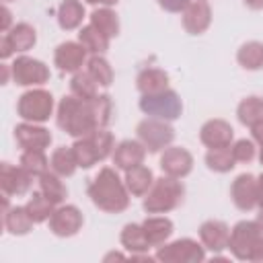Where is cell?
Masks as SVG:
<instances>
[{"instance_id":"cell-33","label":"cell","mask_w":263,"mask_h":263,"mask_svg":"<svg viewBox=\"0 0 263 263\" xmlns=\"http://www.w3.org/2000/svg\"><path fill=\"white\" fill-rule=\"evenodd\" d=\"M25 208H27V212H29V216H31V220L35 224H43V222H47L51 218V214L55 210V203L51 199H47L41 191H35L29 197V201L25 203Z\"/></svg>"},{"instance_id":"cell-22","label":"cell","mask_w":263,"mask_h":263,"mask_svg":"<svg viewBox=\"0 0 263 263\" xmlns=\"http://www.w3.org/2000/svg\"><path fill=\"white\" fill-rule=\"evenodd\" d=\"M2 224L8 230V234H12V236H25V234L31 232V228H33L35 222L31 220V216H29V212H27L25 205H14V208H8V212L2 214Z\"/></svg>"},{"instance_id":"cell-30","label":"cell","mask_w":263,"mask_h":263,"mask_svg":"<svg viewBox=\"0 0 263 263\" xmlns=\"http://www.w3.org/2000/svg\"><path fill=\"white\" fill-rule=\"evenodd\" d=\"M90 25H95L101 33H105L109 39L117 37L119 35V16L115 10H111V6H101V8H95L90 12Z\"/></svg>"},{"instance_id":"cell-24","label":"cell","mask_w":263,"mask_h":263,"mask_svg":"<svg viewBox=\"0 0 263 263\" xmlns=\"http://www.w3.org/2000/svg\"><path fill=\"white\" fill-rule=\"evenodd\" d=\"M136 88L142 95H154L168 88V74L160 68H144L136 76Z\"/></svg>"},{"instance_id":"cell-8","label":"cell","mask_w":263,"mask_h":263,"mask_svg":"<svg viewBox=\"0 0 263 263\" xmlns=\"http://www.w3.org/2000/svg\"><path fill=\"white\" fill-rule=\"evenodd\" d=\"M154 259L162 263H201L205 261V247L193 238H179L160 245Z\"/></svg>"},{"instance_id":"cell-43","label":"cell","mask_w":263,"mask_h":263,"mask_svg":"<svg viewBox=\"0 0 263 263\" xmlns=\"http://www.w3.org/2000/svg\"><path fill=\"white\" fill-rule=\"evenodd\" d=\"M12 53H14V49H12L10 41H8V37L2 35V37H0V58H2V60H8Z\"/></svg>"},{"instance_id":"cell-6","label":"cell","mask_w":263,"mask_h":263,"mask_svg":"<svg viewBox=\"0 0 263 263\" xmlns=\"http://www.w3.org/2000/svg\"><path fill=\"white\" fill-rule=\"evenodd\" d=\"M138 140L144 144V148L150 154L162 152L164 148H168L175 140V129L171 125V121L164 119H156V117H146L138 123L136 127Z\"/></svg>"},{"instance_id":"cell-29","label":"cell","mask_w":263,"mask_h":263,"mask_svg":"<svg viewBox=\"0 0 263 263\" xmlns=\"http://www.w3.org/2000/svg\"><path fill=\"white\" fill-rule=\"evenodd\" d=\"M236 117L245 127H255L263 121V99L261 97H247L236 107Z\"/></svg>"},{"instance_id":"cell-40","label":"cell","mask_w":263,"mask_h":263,"mask_svg":"<svg viewBox=\"0 0 263 263\" xmlns=\"http://www.w3.org/2000/svg\"><path fill=\"white\" fill-rule=\"evenodd\" d=\"M230 150H232L236 162H251V160L255 158V154H257V146H255V142H253V140H247V138L232 142Z\"/></svg>"},{"instance_id":"cell-44","label":"cell","mask_w":263,"mask_h":263,"mask_svg":"<svg viewBox=\"0 0 263 263\" xmlns=\"http://www.w3.org/2000/svg\"><path fill=\"white\" fill-rule=\"evenodd\" d=\"M249 261H251V263H263V238H261V240L255 245V249L251 251Z\"/></svg>"},{"instance_id":"cell-4","label":"cell","mask_w":263,"mask_h":263,"mask_svg":"<svg viewBox=\"0 0 263 263\" xmlns=\"http://www.w3.org/2000/svg\"><path fill=\"white\" fill-rule=\"evenodd\" d=\"M16 115L23 121L45 123L53 115V97L45 88H31L16 101Z\"/></svg>"},{"instance_id":"cell-23","label":"cell","mask_w":263,"mask_h":263,"mask_svg":"<svg viewBox=\"0 0 263 263\" xmlns=\"http://www.w3.org/2000/svg\"><path fill=\"white\" fill-rule=\"evenodd\" d=\"M119 240H121V247L129 253V255H140V253H148L150 242L146 238V232L142 228V224H125L121 228V234H119Z\"/></svg>"},{"instance_id":"cell-32","label":"cell","mask_w":263,"mask_h":263,"mask_svg":"<svg viewBox=\"0 0 263 263\" xmlns=\"http://www.w3.org/2000/svg\"><path fill=\"white\" fill-rule=\"evenodd\" d=\"M236 62L245 70H261L263 68V43L261 41H247L236 51Z\"/></svg>"},{"instance_id":"cell-26","label":"cell","mask_w":263,"mask_h":263,"mask_svg":"<svg viewBox=\"0 0 263 263\" xmlns=\"http://www.w3.org/2000/svg\"><path fill=\"white\" fill-rule=\"evenodd\" d=\"M14 49V53H25L29 49H33V45L37 43V31L35 27H31L29 23H16L12 25V29L8 33H4Z\"/></svg>"},{"instance_id":"cell-19","label":"cell","mask_w":263,"mask_h":263,"mask_svg":"<svg viewBox=\"0 0 263 263\" xmlns=\"http://www.w3.org/2000/svg\"><path fill=\"white\" fill-rule=\"evenodd\" d=\"M146 152L148 150L144 148V144L140 140H123L113 150V164H115V168L125 173L138 164H144Z\"/></svg>"},{"instance_id":"cell-16","label":"cell","mask_w":263,"mask_h":263,"mask_svg":"<svg viewBox=\"0 0 263 263\" xmlns=\"http://www.w3.org/2000/svg\"><path fill=\"white\" fill-rule=\"evenodd\" d=\"M232 203L240 212H251L257 208V177L251 173L238 175L230 185Z\"/></svg>"},{"instance_id":"cell-7","label":"cell","mask_w":263,"mask_h":263,"mask_svg":"<svg viewBox=\"0 0 263 263\" xmlns=\"http://www.w3.org/2000/svg\"><path fill=\"white\" fill-rule=\"evenodd\" d=\"M263 238V224L259 220H240L230 228L228 249L238 261H249L251 251Z\"/></svg>"},{"instance_id":"cell-21","label":"cell","mask_w":263,"mask_h":263,"mask_svg":"<svg viewBox=\"0 0 263 263\" xmlns=\"http://www.w3.org/2000/svg\"><path fill=\"white\" fill-rule=\"evenodd\" d=\"M123 181H125L127 191H129L134 197H144V195L150 191L152 183H154V175H152L150 166L138 164V166L125 171V179H123Z\"/></svg>"},{"instance_id":"cell-27","label":"cell","mask_w":263,"mask_h":263,"mask_svg":"<svg viewBox=\"0 0 263 263\" xmlns=\"http://www.w3.org/2000/svg\"><path fill=\"white\" fill-rule=\"evenodd\" d=\"M78 41L86 47V51L90 53V55H103L107 49H109V43H111V39L105 35V33H101L95 25H84L80 31H78Z\"/></svg>"},{"instance_id":"cell-12","label":"cell","mask_w":263,"mask_h":263,"mask_svg":"<svg viewBox=\"0 0 263 263\" xmlns=\"http://www.w3.org/2000/svg\"><path fill=\"white\" fill-rule=\"evenodd\" d=\"M86 53L88 51L80 41H64L53 51V64L58 66L60 72L74 74L82 70V66H86V60H88Z\"/></svg>"},{"instance_id":"cell-1","label":"cell","mask_w":263,"mask_h":263,"mask_svg":"<svg viewBox=\"0 0 263 263\" xmlns=\"http://www.w3.org/2000/svg\"><path fill=\"white\" fill-rule=\"evenodd\" d=\"M88 197L90 201L107 214H121L129 208V191L125 181L119 179L117 171L111 166H103L95 179L88 183Z\"/></svg>"},{"instance_id":"cell-52","label":"cell","mask_w":263,"mask_h":263,"mask_svg":"<svg viewBox=\"0 0 263 263\" xmlns=\"http://www.w3.org/2000/svg\"><path fill=\"white\" fill-rule=\"evenodd\" d=\"M4 2H12V0H4Z\"/></svg>"},{"instance_id":"cell-31","label":"cell","mask_w":263,"mask_h":263,"mask_svg":"<svg viewBox=\"0 0 263 263\" xmlns=\"http://www.w3.org/2000/svg\"><path fill=\"white\" fill-rule=\"evenodd\" d=\"M37 179H39V191H41L47 199H51L55 205L62 203V201L68 197V189H66V185H64L62 177L55 175L51 168H49L47 173H43L41 177H37Z\"/></svg>"},{"instance_id":"cell-13","label":"cell","mask_w":263,"mask_h":263,"mask_svg":"<svg viewBox=\"0 0 263 263\" xmlns=\"http://www.w3.org/2000/svg\"><path fill=\"white\" fill-rule=\"evenodd\" d=\"M160 171L162 175L175 177V179H185L193 171V156L187 148L181 146H168L160 154Z\"/></svg>"},{"instance_id":"cell-3","label":"cell","mask_w":263,"mask_h":263,"mask_svg":"<svg viewBox=\"0 0 263 263\" xmlns=\"http://www.w3.org/2000/svg\"><path fill=\"white\" fill-rule=\"evenodd\" d=\"M185 199V187L181 179L162 175L154 179L150 191L144 195L142 208L146 214H168L177 210Z\"/></svg>"},{"instance_id":"cell-17","label":"cell","mask_w":263,"mask_h":263,"mask_svg":"<svg viewBox=\"0 0 263 263\" xmlns=\"http://www.w3.org/2000/svg\"><path fill=\"white\" fill-rule=\"evenodd\" d=\"M199 240L205 247V251H212L214 255H218L228 249L230 228L222 220H205L199 226Z\"/></svg>"},{"instance_id":"cell-48","label":"cell","mask_w":263,"mask_h":263,"mask_svg":"<svg viewBox=\"0 0 263 263\" xmlns=\"http://www.w3.org/2000/svg\"><path fill=\"white\" fill-rule=\"evenodd\" d=\"M245 6H249L251 10H261L263 8V0H242Z\"/></svg>"},{"instance_id":"cell-18","label":"cell","mask_w":263,"mask_h":263,"mask_svg":"<svg viewBox=\"0 0 263 263\" xmlns=\"http://www.w3.org/2000/svg\"><path fill=\"white\" fill-rule=\"evenodd\" d=\"M181 14H183V29L189 35H201L212 25V8L203 0H191Z\"/></svg>"},{"instance_id":"cell-47","label":"cell","mask_w":263,"mask_h":263,"mask_svg":"<svg viewBox=\"0 0 263 263\" xmlns=\"http://www.w3.org/2000/svg\"><path fill=\"white\" fill-rule=\"evenodd\" d=\"M0 70H2V78H0V82H2V84H6V82H8V76H12V70H10V66H8V64H2V66H0Z\"/></svg>"},{"instance_id":"cell-41","label":"cell","mask_w":263,"mask_h":263,"mask_svg":"<svg viewBox=\"0 0 263 263\" xmlns=\"http://www.w3.org/2000/svg\"><path fill=\"white\" fill-rule=\"evenodd\" d=\"M158 2V6L162 8V10H166V12H183L187 6H189V2L191 0H156Z\"/></svg>"},{"instance_id":"cell-2","label":"cell","mask_w":263,"mask_h":263,"mask_svg":"<svg viewBox=\"0 0 263 263\" xmlns=\"http://www.w3.org/2000/svg\"><path fill=\"white\" fill-rule=\"evenodd\" d=\"M55 123L62 132H66L74 140L84 138V136L92 134L95 129H99L90 99L86 101V99H80L72 92L62 97V101L58 103Z\"/></svg>"},{"instance_id":"cell-11","label":"cell","mask_w":263,"mask_h":263,"mask_svg":"<svg viewBox=\"0 0 263 263\" xmlns=\"http://www.w3.org/2000/svg\"><path fill=\"white\" fill-rule=\"evenodd\" d=\"M33 185V175L27 173L21 164H10L2 162L0 164V189L8 197H18L25 195Z\"/></svg>"},{"instance_id":"cell-37","label":"cell","mask_w":263,"mask_h":263,"mask_svg":"<svg viewBox=\"0 0 263 263\" xmlns=\"http://www.w3.org/2000/svg\"><path fill=\"white\" fill-rule=\"evenodd\" d=\"M18 164L33 177H41L49 171V158L45 156V150H23Z\"/></svg>"},{"instance_id":"cell-34","label":"cell","mask_w":263,"mask_h":263,"mask_svg":"<svg viewBox=\"0 0 263 263\" xmlns=\"http://www.w3.org/2000/svg\"><path fill=\"white\" fill-rule=\"evenodd\" d=\"M205 164L214 173H230L236 166V158L228 148H210L205 152Z\"/></svg>"},{"instance_id":"cell-35","label":"cell","mask_w":263,"mask_h":263,"mask_svg":"<svg viewBox=\"0 0 263 263\" xmlns=\"http://www.w3.org/2000/svg\"><path fill=\"white\" fill-rule=\"evenodd\" d=\"M86 72L95 78V82L103 88L111 86L113 84V68L111 64L107 62V58L103 55H90L86 60Z\"/></svg>"},{"instance_id":"cell-5","label":"cell","mask_w":263,"mask_h":263,"mask_svg":"<svg viewBox=\"0 0 263 263\" xmlns=\"http://www.w3.org/2000/svg\"><path fill=\"white\" fill-rule=\"evenodd\" d=\"M138 105L144 115L164 119V121H175L183 113V101L173 88H166L154 95H142Z\"/></svg>"},{"instance_id":"cell-36","label":"cell","mask_w":263,"mask_h":263,"mask_svg":"<svg viewBox=\"0 0 263 263\" xmlns=\"http://www.w3.org/2000/svg\"><path fill=\"white\" fill-rule=\"evenodd\" d=\"M70 92L80 97V99H95L99 95V84L95 82V78L86 72V70H78L72 74L70 80Z\"/></svg>"},{"instance_id":"cell-20","label":"cell","mask_w":263,"mask_h":263,"mask_svg":"<svg viewBox=\"0 0 263 263\" xmlns=\"http://www.w3.org/2000/svg\"><path fill=\"white\" fill-rule=\"evenodd\" d=\"M142 228L146 232V238L150 242V247H160L164 242H168V238L173 236V230H175V224L171 218L166 216H148L144 222H142Z\"/></svg>"},{"instance_id":"cell-9","label":"cell","mask_w":263,"mask_h":263,"mask_svg":"<svg viewBox=\"0 0 263 263\" xmlns=\"http://www.w3.org/2000/svg\"><path fill=\"white\" fill-rule=\"evenodd\" d=\"M12 80L18 86H41L49 80V68L35 58L29 55H18L12 64Z\"/></svg>"},{"instance_id":"cell-45","label":"cell","mask_w":263,"mask_h":263,"mask_svg":"<svg viewBox=\"0 0 263 263\" xmlns=\"http://www.w3.org/2000/svg\"><path fill=\"white\" fill-rule=\"evenodd\" d=\"M251 136H253V142L263 148V121L257 123L255 127H251Z\"/></svg>"},{"instance_id":"cell-25","label":"cell","mask_w":263,"mask_h":263,"mask_svg":"<svg viewBox=\"0 0 263 263\" xmlns=\"http://www.w3.org/2000/svg\"><path fill=\"white\" fill-rule=\"evenodd\" d=\"M84 21V4L80 0H62L58 6V25L62 31H74Z\"/></svg>"},{"instance_id":"cell-42","label":"cell","mask_w":263,"mask_h":263,"mask_svg":"<svg viewBox=\"0 0 263 263\" xmlns=\"http://www.w3.org/2000/svg\"><path fill=\"white\" fill-rule=\"evenodd\" d=\"M0 14H2L0 31H2V33H8V31L12 29V12H10V10H8V6L4 4V6H2V10H0Z\"/></svg>"},{"instance_id":"cell-10","label":"cell","mask_w":263,"mask_h":263,"mask_svg":"<svg viewBox=\"0 0 263 263\" xmlns=\"http://www.w3.org/2000/svg\"><path fill=\"white\" fill-rule=\"evenodd\" d=\"M84 216L76 205H60L49 218V230L60 238H70L80 232Z\"/></svg>"},{"instance_id":"cell-50","label":"cell","mask_w":263,"mask_h":263,"mask_svg":"<svg viewBox=\"0 0 263 263\" xmlns=\"http://www.w3.org/2000/svg\"><path fill=\"white\" fill-rule=\"evenodd\" d=\"M257 220H259V222H261V224H263V208H261V210H259V218H257Z\"/></svg>"},{"instance_id":"cell-46","label":"cell","mask_w":263,"mask_h":263,"mask_svg":"<svg viewBox=\"0 0 263 263\" xmlns=\"http://www.w3.org/2000/svg\"><path fill=\"white\" fill-rule=\"evenodd\" d=\"M257 208H263V173L257 177Z\"/></svg>"},{"instance_id":"cell-15","label":"cell","mask_w":263,"mask_h":263,"mask_svg":"<svg viewBox=\"0 0 263 263\" xmlns=\"http://www.w3.org/2000/svg\"><path fill=\"white\" fill-rule=\"evenodd\" d=\"M199 142L210 148H228L234 142V129L224 119H208L199 129Z\"/></svg>"},{"instance_id":"cell-51","label":"cell","mask_w":263,"mask_h":263,"mask_svg":"<svg viewBox=\"0 0 263 263\" xmlns=\"http://www.w3.org/2000/svg\"><path fill=\"white\" fill-rule=\"evenodd\" d=\"M259 162L263 164V148H261V152H259Z\"/></svg>"},{"instance_id":"cell-38","label":"cell","mask_w":263,"mask_h":263,"mask_svg":"<svg viewBox=\"0 0 263 263\" xmlns=\"http://www.w3.org/2000/svg\"><path fill=\"white\" fill-rule=\"evenodd\" d=\"M72 150H74V154H76L78 168H90V166H95L97 162H101V160H99V154H97V150H95V146H92V142H90L88 136L74 140Z\"/></svg>"},{"instance_id":"cell-28","label":"cell","mask_w":263,"mask_h":263,"mask_svg":"<svg viewBox=\"0 0 263 263\" xmlns=\"http://www.w3.org/2000/svg\"><path fill=\"white\" fill-rule=\"evenodd\" d=\"M49 168L60 175V177H72L78 168V162H76V154L72 150V146H60L51 152L49 156Z\"/></svg>"},{"instance_id":"cell-14","label":"cell","mask_w":263,"mask_h":263,"mask_svg":"<svg viewBox=\"0 0 263 263\" xmlns=\"http://www.w3.org/2000/svg\"><path fill=\"white\" fill-rule=\"evenodd\" d=\"M14 140L23 150H45L51 144V132L41 123L23 121L14 127Z\"/></svg>"},{"instance_id":"cell-39","label":"cell","mask_w":263,"mask_h":263,"mask_svg":"<svg viewBox=\"0 0 263 263\" xmlns=\"http://www.w3.org/2000/svg\"><path fill=\"white\" fill-rule=\"evenodd\" d=\"M90 103H92V111H95L99 127H107L113 119V101H111V97L107 92H103V95H97L95 99H90Z\"/></svg>"},{"instance_id":"cell-49","label":"cell","mask_w":263,"mask_h":263,"mask_svg":"<svg viewBox=\"0 0 263 263\" xmlns=\"http://www.w3.org/2000/svg\"><path fill=\"white\" fill-rule=\"evenodd\" d=\"M86 4H101V6H115L119 0H84Z\"/></svg>"},{"instance_id":"cell-53","label":"cell","mask_w":263,"mask_h":263,"mask_svg":"<svg viewBox=\"0 0 263 263\" xmlns=\"http://www.w3.org/2000/svg\"><path fill=\"white\" fill-rule=\"evenodd\" d=\"M203 2H208V0H203Z\"/></svg>"}]
</instances>
